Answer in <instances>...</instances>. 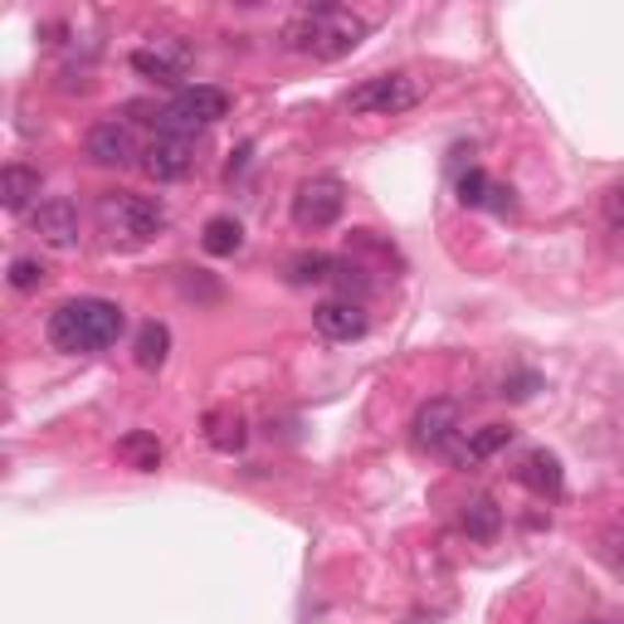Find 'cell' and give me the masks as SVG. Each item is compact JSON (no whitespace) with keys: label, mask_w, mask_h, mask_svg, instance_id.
<instances>
[{"label":"cell","mask_w":624,"mask_h":624,"mask_svg":"<svg viewBox=\"0 0 624 624\" xmlns=\"http://www.w3.org/2000/svg\"><path fill=\"white\" fill-rule=\"evenodd\" d=\"M518 478H522V488L536 492V498H561V488H566V468L552 449H532V454L522 458Z\"/></svg>","instance_id":"cell-13"},{"label":"cell","mask_w":624,"mask_h":624,"mask_svg":"<svg viewBox=\"0 0 624 624\" xmlns=\"http://www.w3.org/2000/svg\"><path fill=\"white\" fill-rule=\"evenodd\" d=\"M342 211H347V185L337 177H313L293 195V225L298 229H327L342 220Z\"/></svg>","instance_id":"cell-6"},{"label":"cell","mask_w":624,"mask_h":624,"mask_svg":"<svg viewBox=\"0 0 624 624\" xmlns=\"http://www.w3.org/2000/svg\"><path fill=\"white\" fill-rule=\"evenodd\" d=\"M167 352H171L167 322H141V332H137V342H133L137 366L141 371H161V366H167Z\"/></svg>","instance_id":"cell-21"},{"label":"cell","mask_w":624,"mask_h":624,"mask_svg":"<svg viewBox=\"0 0 624 624\" xmlns=\"http://www.w3.org/2000/svg\"><path fill=\"white\" fill-rule=\"evenodd\" d=\"M366 30L371 25L356 10L322 0V5H303L283 20L279 45L288 54H308V59H342V54H352L366 39Z\"/></svg>","instance_id":"cell-1"},{"label":"cell","mask_w":624,"mask_h":624,"mask_svg":"<svg viewBox=\"0 0 624 624\" xmlns=\"http://www.w3.org/2000/svg\"><path fill=\"white\" fill-rule=\"evenodd\" d=\"M605 220L615 225V229H624V181H615L605 191Z\"/></svg>","instance_id":"cell-24"},{"label":"cell","mask_w":624,"mask_h":624,"mask_svg":"<svg viewBox=\"0 0 624 624\" xmlns=\"http://www.w3.org/2000/svg\"><path fill=\"white\" fill-rule=\"evenodd\" d=\"M117 458H123L127 468H137V474H157L161 468V440L151 430H133L117 440Z\"/></svg>","instance_id":"cell-17"},{"label":"cell","mask_w":624,"mask_h":624,"mask_svg":"<svg viewBox=\"0 0 624 624\" xmlns=\"http://www.w3.org/2000/svg\"><path fill=\"white\" fill-rule=\"evenodd\" d=\"M191 64H195V54H191V45H181V39H157V45L133 49V69L141 79L161 83V89L181 83L185 73H191Z\"/></svg>","instance_id":"cell-7"},{"label":"cell","mask_w":624,"mask_h":624,"mask_svg":"<svg viewBox=\"0 0 624 624\" xmlns=\"http://www.w3.org/2000/svg\"><path fill=\"white\" fill-rule=\"evenodd\" d=\"M45 279H49V269L39 264V259H30V254L10 259V288L30 293V288H39V283H45Z\"/></svg>","instance_id":"cell-23"},{"label":"cell","mask_w":624,"mask_h":624,"mask_svg":"<svg viewBox=\"0 0 624 624\" xmlns=\"http://www.w3.org/2000/svg\"><path fill=\"white\" fill-rule=\"evenodd\" d=\"M141 171H147L157 185H167V181H181L185 171L195 167V147H191V137H181V133H161V137H151L147 147H141V161H137Z\"/></svg>","instance_id":"cell-8"},{"label":"cell","mask_w":624,"mask_h":624,"mask_svg":"<svg viewBox=\"0 0 624 624\" xmlns=\"http://www.w3.org/2000/svg\"><path fill=\"white\" fill-rule=\"evenodd\" d=\"M313 327L327 337V342H356V337H366L371 317L352 298H327L313 308Z\"/></svg>","instance_id":"cell-11"},{"label":"cell","mask_w":624,"mask_h":624,"mask_svg":"<svg viewBox=\"0 0 624 624\" xmlns=\"http://www.w3.org/2000/svg\"><path fill=\"white\" fill-rule=\"evenodd\" d=\"M590 624H624V620H590Z\"/></svg>","instance_id":"cell-27"},{"label":"cell","mask_w":624,"mask_h":624,"mask_svg":"<svg viewBox=\"0 0 624 624\" xmlns=\"http://www.w3.org/2000/svg\"><path fill=\"white\" fill-rule=\"evenodd\" d=\"M229 113V93L215 89V83H191V89H181L171 98L167 107H161V123H167V133H201V127L220 123Z\"/></svg>","instance_id":"cell-4"},{"label":"cell","mask_w":624,"mask_h":624,"mask_svg":"<svg viewBox=\"0 0 624 624\" xmlns=\"http://www.w3.org/2000/svg\"><path fill=\"white\" fill-rule=\"evenodd\" d=\"M30 201H39V171L10 161V167L0 171V205H5L10 215H20Z\"/></svg>","instance_id":"cell-15"},{"label":"cell","mask_w":624,"mask_h":624,"mask_svg":"<svg viewBox=\"0 0 624 624\" xmlns=\"http://www.w3.org/2000/svg\"><path fill=\"white\" fill-rule=\"evenodd\" d=\"M536 390V376L527 371V376H518V381H502V396H512V400H527Z\"/></svg>","instance_id":"cell-25"},{"label":"cell","mask_w":624,"mask_h":624,"mask_svg":"<svg viewBox=\"0 0 624 624\" xmlns=\"http://www.w3.org/2000/svg\"><path fill=\"white\" fill-rule=\"evenodd\" d=\"M201 245H205V254H215V259L239 254V249H245V225H239L235 215H215V220H205V229H201Z\"/></svg>","instance_id":"cell-19"},{"label":"cell","mask_w":624,"mask_h":624,"mask_svg":"<svg viewBox=\"0 0 624 624\" xmlns=\"http://www.w3.org/2000/svg\"><path fill=\"white\" fill-rule=\"evenodd\" d=\"M83 151H89L93 167H133V161H141V147H137L133 127L117 123V117L93 123L89 137H83Z\"/></svg>","instance_id":"cell-9"},{"label":"cell","mask_w":624,"mask_h":624,"mask_svg":"<svg viewBox=\"0 0 624 624\" xmlns=\"http://www.w3.org/2000/svg\"><path fill=\"white\" fill-rule=\"evenodd\" d=\"M464 532L474 536V542H492V536L502 532V508L488 498V492H478V498H468V508H464Z\"/></svg>","instance_id":"cell-20"},{"label":"cell","mask_w":624,"mask_h":624,"mask_svg":"<svg viewBox=\"0 0 624 624\" xmlns=\"http://www.w3.org/2000/svg\"><path fill=\"white\" fill-rule=\"evenodd\" d=\"M35 235L45 239L49 249H73L79 245V211H73V201H64V195L39 201L35 205Z\"/></svg>","instance_id":"cell-12"},{"label":"cell","mask_w":624,"mask_h":624,"mask_svg":"<svg viewBox=\"0 0 624 624\" xmlns=\"http://www.w3.org/2000/svg\"><path fill=\"white\" fill-rule=\"evenodd\" d=\"M610 561H615V571H624V532L610 536Z\"/></svg>","instance_id":"cell-26"},{"label":"cell","mask_w":624,"mask_h":624,"mask_svg":"<svg viewBox=\"0 0 624 624\" xmlns=\"http://www.w3.org/2000/svg\"><path fill=\"white\" fill-rule=\"evenodd\" d=\"M458 434V400H424L410 420V440L415 449H430V454H444Z\"/></svg>","instance_id":"cell-10"},{"label":"cell","mask_w":624,"mask_h":624,"mask_svg":"<svg viewBox=\"0 0 624 624\" xmlns=\"http://www.w3.org/2000/svg\"><path fill=\"white\" fill-rule=\"evenodd\" d=\"M103 220L123 229L133 245H147V239H157L161 229H167V205H161L157 195L113 191V195H103Z\"/></svg>","instance_id":"cell-5"},{"label":"cell","mask_w":624,"mask_h":624,"mask_svg":"<svg viewBox=\"0 0 624 624\" xmlns=\"http://www.w3.org/2000/svg\"><path fill=\"white\" fill-rule=\"evenodd\" d=\"M337 259L322 254V249H303V254L288 259V283L293 288H308V283H332Z\"/></svg>","instance_id":"cell-22"},{"label":"cell","mask_w":624,"mask_h":624,"mask_svg":"<svg viewBox=\"0 0 624 624\" xmlns=\"http://www.w3.org/2000/svg\"><path fill=\"white\" fill-rule=\"evenodd\" d=\"M458 201H464L468 211H512V191L492 181L484 167H468L464 177H458Z\"/></svg>","instance_id":"cell-14"},{"label":"cell","mask_w":624,"mask_h":624,"mask_svg":"<svg viewBox=\"0 0 624 624\" xmlns=\"http://www.w3.org/2000/svg\"><path fill=\"white\" fill-rule=\"evenodd\" d=\"M508 444H512V424H484V430L468 434V444L454 449V458L468 468V464H484V458H492L498 449H508Z\"/></svg>","instance_id":"cell-18"},{"label":"cell","mask_w":624,"mask_h":624,"mask_svg":"<svg viewBox=\"0 0 624 624\" xmlns=\"http://www.w3.org/2000/svg\"><path fill=\"white\" fill-rule=\"evenodd\" d=\"M127 317L117 303L107 298H69L49 313V347L64 356H83V352H103L123 337Z\"/></svg>","instance_id":"cell-2"},{"label":"cell","mask_w":624,"mask_h":624,"mask_svg":"<svg viewBox=\"0 0 624 624\" xmlns=\"http://www.w3.org/2000/svg\"><path fill=\"white\" fill-rule=\"evenodd\" d=\"M424 98L420 79L415 73H376V79H361L352 93H347V107L356 117H400L410 113Z\"/></svg>","instance_id":"cell-3"},{"label":"cell","mask_w":624,"mask_h":624,"mask_svg":"<svg viewBox=\"0 0 624 624\" xmlns=\"http://www.w3.org/2000/svg\"><path fill=\"white\" fill-rule=\"evenodd\" d=\"M205 440H211V449H220V454H239L249 440V424L239 410H211L205 415Z\"/></svg>","instance_id":"cell-16"}]
</instances>
